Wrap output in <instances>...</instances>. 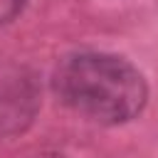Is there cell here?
Returning a JSON list of instances; mask_svg holds the SVG:
<instances>
[{"mask_svg": "<svg viewBox=\"0 0 158 158\" xmlns=\"http://www.w3.org/2000/svg\"><path fill=\"white\" fill-rule=\"evenodd\" d=\"M54 91L72 111L106 126L131 121L148 99L143 74L128 59L104 52L64 57L54 72Z\"/></svg>", "mask_w": 158, "mask_h": 158, "instance_id": "obj_1", "label": "cell"}, {"mask_svg": "<svg viewBox=\"0 0 158 158\" xmlns=\"http://www.w3.org/2000/svg\"><path fill=\"white\" fill-rule=\"evenodd\" d=\"M25 7V0H0V25L12 22Z\"/></svg>", "mask_w": 158, "mask_h": 158, "instance_id": "obj_3", "label": "cell"}, {"mask_svg": "<svg viewBox=\"0 0 158 158\" xmlns=\"http://www.w3.org/2000/svg\"><path fill=\"white\" fill-rule=\"evenodd\" d=\"M37 158H64V156H37Z\"/></svg>", "mask_w": 158, "mask_h": 158, "instance_id": "obj_4", "label": "cell"}, {"mask_svg": "<svg viewBox=\"0 0 158 158\" xmlns=\"http://www.w3.org/2000/svg\"><path fill=\"white\" fill-rule=\"evenodd\" d=\"M40 106V89L25 67L0 62V141L30 126Z\"/></svg>", "mask_w": 158, "mask_h": 158, "instance_id": "obj_2", "label": "cell"}]
</instances>
